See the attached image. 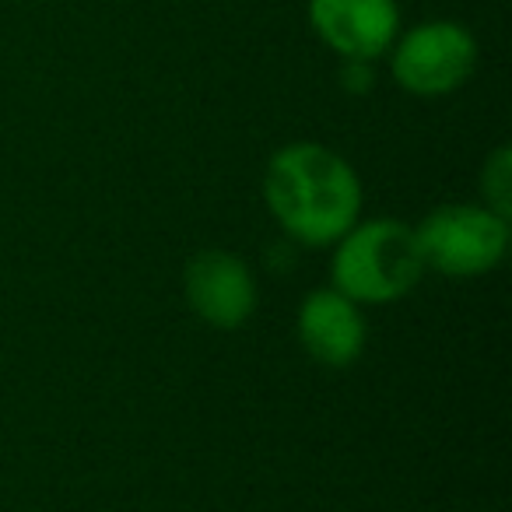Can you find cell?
Instances as JSON below:
<instances>
[{
    "label": "cell",
    "instance_id": "obj_4",
    "mask_svg": "<svg viewBox=\"0 0 512 512\" xmlns=\"http://www.w3.org/2000/svg\"><path fill=\"white\" fill-rule=\"evenodd\" d=\"M477 43L456 22H425L393 50V78L411 95H449L474 74Z\"/></svg>",
    "mask_w": 512,
    "mask_h": 512
},
{
    "label": "cell",
    "instance_id": "obj_6",
    "mask_svg": "<svg viewBox=\"0 0 512 512\" xmlns=\"http://www.w3.org/2000/svg\"><path fill=\"white\" fill-rule=\"evenodd\" d=\"M316 36L344 60H376L397 43V0H309Z\"/></svg>",
    "mask_w": 512,
    "mask_h": 512
},
{
    "label": "cell",
    "instance_id": "obj_1",
    "mask_svg": "<svg viewBox=\"0 0 512 512\" xmlns=\"http://www.w3.org/2000/svg\"><path fill=\"white\" fill-rule=\"evenodd\" d=\"M264 200L292 239L330 246L358 221L362 183L337 151L299 141L267 162Z\"/></svg>",
    "mask_w": 512,
    "mask_h": 512
},
{
    "label": "cell",
    "instance_id": "obj_8",
    "mask_svg": "<svg viewBox=\"0 0 512 512\" xmlns=\"http://www.w3.org/2000/svg\"><path fill=\"white\" fill-rule=\"evenodd\" d=\"M512 162H509V148H498L495 155L484 162L481 172V186L484 197H488V207L498 214H509V183H512Z\"/></svg>",
    "mask_w": 512,
    "mask_h": 512
},
{
    "label": "cell",
    "instance_id": "obj_5",
    "mask_svg": "<svg viewBox=\"0 0 512 512\" xmlns=\"http://www.w3.org/2000/svg\"><path fill=\"white\" fill-rule=\"evenodd\" d=\"M186 302L214 330H239L256 309V281L246 260L225 249H207L186 264Z\"/></svg>",
    "mask_w": 512,
    "mask_h": 512
},
{
    "label": "cell",
    "instance_id": "obj_3",
    "mask_svg": "<svg viewBox=\"0 0 512 512\" xmlns=\"http://www.w3.org/2000/svg\"><path fill=\"white\" fill-rule=\"evenodd\" d=\"M425 267L449 278H477L502 264L509 249L505 214L477 204H442L414 228Z\"/></svg>",
    "mask_w": 512,
    "mask_h": 512
},
{
    "label": "cell",
    "instance_id": "obj_2",
    "mask_svg": "<svg viewBox=\"0 0 512 512\" xmlns=\"http://www.w3.org/2000/svg\"><path fill=\"white\" fill-rule=\"evenodd\" d=\"M330 274H334V288L351 302L386 306L418 288L425 274V256L411 225L376 218L365 225H351L337 239Z\"/></svg>",
    "mask_w": 512,
    "mask_h": 512
},
{
    "label": "cell",
    "instance_id": "obj_9",
    "mask_svg": "<svg viewBox=\"0 0 512 512\" xmlns=\"http://www.w3.org/2000/svg\"><path fill=\"white\" fill-rule=\"evenodd\" d=\"M341 81H344V88H351V92H365V88L376 81L372 78V60H344Z\"/></svg>",
    "mask_w": 512,
    "mask_h": 512
},
{
    "label": "cell",
    "instance_id": "obj_7",
    "mask_svg": "<svg viewBox=\"0 0 512 512\" xmlns=\"http://www.w3.org/2000/svg\"><path fill=\"white\" fill-rule=\"evenodd\" d=\"M365 320L358 313V302L341 295L337 288H316L299 306V341L309 358L330 365V369H348L365 351Z\"/></svg>",
    "mask_w": 512,
    "mask_h": 512
}]
</instances>
